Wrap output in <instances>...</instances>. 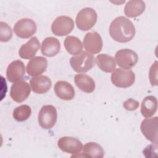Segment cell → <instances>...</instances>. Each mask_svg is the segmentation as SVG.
<instances>
[{"instance_id": "19", "label": "cell", "mask_w": 158, "mask_h": 158, "mask_svg": "<svg viewBox=\"0 0 158 158\" xmlns=\"http://www.w3.org/2000/svg\"><path fill=\"white\" fill-rule=\"evenodd\" d=\"M74 81L76 86L85 93H92L95 89L94 80L88 75L77 74L74 77Z\"/></svg>"}, {"instance_id": "18", "label": "cell", "mask_w": 158, "mask_h": 158, "mask_svg": "<svg viewBox=\"0 0 158 158\" xmlns=\"http://www.w3.org/2000/svg\"><path fill=\"white\" fill-rule=\"evenodd\" d=\"M60 49V44L58 39L50 36L46 38L42 42L41 53L47 57H51L57 55Z\"/></svg>"}, {"instance_id": "8", "label": "cell", "mask_w": 158, "mask_h": 158, "mask_svg": "<svg viewBox=\"0 0 158 158\" xmlns=\"http://www.w3.org/2000/svg\"><path fill=\"white\" fill-rule=\"evenodd\" d=\"M36 25L30 19L25 18L18 20L14 26L15 34L20 38H28L36 31Z\"/></svg>"}, {"instance_id": "16", "label": "cell", "mask_w": 158, "mask_h": 158, "mask_svg": "<svg viewBox=\"0 0 158 158\" xmlns=\"http://www.w3.org/2000/svg\"><path fill=\"white\" fill-rule=\"evenodd\" d=\"M56 95L60 99L70 101L75 96V90L72 85L65 81H58L54 87Z\"/></svg>"}, {"instance_id": "23", "label": "cell", "mask_w": 158, "mask_h": 158, "mask_svg": "<svg viewBox=\"0 0 158 158\" xmlns=\"http://www.w3.org/2000/svg\"><path fill=\"white\" fill-rule=\"evenodd\" d=\"M64 45L66 51L72 55H78L83 50V44L79 38L73 36H69L65 38Z\"/></svg>"}, {"instance_id": "14", "label": "cell", "mask_w": 158, "mask_h": 158, "mask_svg": "<svg viewBox=\"0 0 158 158\" xmlns=\"http://www.w3.org/2000/svg\"><path fill=\"white\" fill-rule=\"evenodd\" d=\"M48 67L47 59L42 56L31 59L27 65V72L30 76L36 77L44 72Z\"/></svg>"}, {"instance_id": "29", "label": "cell", "mask_w": 158, "mask_h": 158, "mask_svg": "<svg viewBox=\"0 0 158 158\" xmlns=\"http://www.w3.org/2000/svg\"><path fill=\"white\" fill-rule=\"evenodd\" d=\"M157 149V146L156 144H149L143 150V154L146 157H153V153L156 154Z\"/></svg>"}, {"instance_id": "15", "label": "cell", "mask_w": 158, "mask_h": 158, "mask_svg": "<svg viewBox=\"0 0 158 158\" xmlns=\"http://www.w3.org/2000/svg\"><path fill=\"white\" fill-rule=\"evenodd\" d=\"M30 85L31 90L37 94H44L47 93L52 86L51 79L47 76L40 75L33 77L30 79Z\"/></svg>"}, {"instance_id": "2", "label": "cell", "mask_w": 158, "mask_h": 158, "mask_svg": "<svg viewBox=\"0 0 158 158\" xmlns=\"http://www.w3.org/2000/svg\"><path fill=\"white\" fill-rule=\"evenodd\" d=\"M70 64L74 71L77 72H86L91 69L94 65V56L87 51L73 56L70 59Z\"/></svg>"}, {"instance_id": "26", "label": "cell", "mask_w": 158, "mask_h": 158, "mask_svg": "<svg viewBox=\"0 0 158 158\" xmlns=\"http://www.w3.org/2000/svg\"><path fill=\"white\" fill-rule=\"evenodd\" d=\"M12 37V31L10 27L4 22H0V41L7 42Z\"/></svg>"}, {"instance_id": "13", "label": "cell", "mask_w": 158, "mask_h": 158, "mask_svg": "<svg viewBox=\"0 0 158 158\" xmlns=\"http://www.w3.org/2000/svg\"><path fill=\"white\" fill-rule=\"evenodd\" d=\"M25 73V65L23 62L20 60H14L10 62L6 70L7 78L12 83L19 81L23 78Z\"/></svg>"}, {"instance_id": "10", "label": "cell", "mask_w": 158, "mask_h": 158, "mask_svg": "<svg viewBox=\"0 0 158 158\" xmlns=\"http://www.w3.org/2000/svg\"><path fill=\"white\" fill-rule=\"evenodd\" d=\"M30 91L31 88L29 84L21 80L12 84L10 87V96L15 102H22L29 96Z\"/></svg>"}, {"instance_id": "1", "label": "cell", "mask_w": 158, "mask_h": 158, "mask_svg": "<svg viewBox=\"0 0 158 158\" xmlns=\"http://www.w3.org/2000/svg\"><path fill=\"white\" fill-rule=\"evenodd\" d=\"M109 34L111 38L118 43L131 41L135 35V28L133 23L127 17L120 16L110 24Z\"/></svg>"}, {"instance_id": "20", "label": "cell", "mask_w": 158, "mask_h": 158, "mask_svg": "<svg viewBox=\"0 0 158 158\" xmlns=\"http://www.w3.org/2000/svg\"><path fill=\"white\" fill-rule=\"evenodd\" d=\"M146 5L144 1L141 0H131L126 3L124 13L128 17H136L144 11Z\"/></svg>"}, {"instance_id": "9", "label": "cell", "mask_w": 158, "mask_h": 158, "mask_svg": "<svg viewBox=\"0 0 158 158\" xmlns=\"http://www.w3.org/2000/svg\"><path fill=\"white\" fill-rule=\"evenodd\" d=\"M158 117L147 118L141 122L140 128L145 138L154 144H157Z\"/></svg>"}, {"instance_id": "11", "label": "cell", "mask_w": 158, "mask_h": 158, "mask_svg": "<svg viewBox=\"0 0 158 158\" xmlns=\"http://www.w3.org/2000/svg\"><path fill=\"white\" fill-rule=\"evenodd\" d=\"M57 146L62 151L72 154H78L83 149L81 142L77 138L71 136H63L59 138Z\"/></svg>"}, {"instance_id": "27", "label": "cell", "mask_w": 158, "mask_h": 158, "mask_svg": "<svg viewBox=\"0 0 158 158\" xmlns=\"http://www.w3.org/2000/svg\"><path fill=\"white\" fill-rule=\"evenodd\" d=\"M157 61L154 62V64L152 65V66L150 68L149 70V80L152 86L157 85Z\"/></svg>"}, {"instance_id": "3", "label": "cell", "mask_w": 158, "mask_h": 158, "mask_svg": "<svg viewBox=\"0 0 158 158\" xmlns=\"http://www.w3.org/2000/svg\"><path fill=\"white\" fill-rule=\"evenodd\" d=\"M98 15L92 8L85 7L80 10L76 17V25L82 31H87L92 28L96 23Z\"/></svg>"}, {"instance_id": "5", "label": "cell", "mask_w": 158, "mask_h": 158, "mask_svg": "<svg viewBox=\"0 0 158 158\" xmlns=\"http://www.w3.org/2000/svg\"><path fill=\"white\" fill-rule=\"evenodd\" d=\"M57 114L56 108L52 105L43 106L40 109L38 120L39 125L44 129L48 130L52 128L56 123Z\"/></svg>"}, {"instance_id": "7", "label": "cell", "mask_w": 158, "mask_h": 158, "mask_svg": "<svg viewBox=\"0 0 158 158\" xmlns=\"http://www.w3.org/2000/svg\"><path fill=\"white\" fill-rule=\"evenodd\" d=\"M115 60L120 67L124 69H130L137 63L138 56L135 51L131 49H122L115 53Z\"/></svg>"}, {"instance_id": "4", "label": "cell", "mask_w": 158, "mask_h": 158, "mask_svg": "<svg viewBox=\"0 0 158 158\" xmlns=\"http://www.w3.org/2000/svg\"><path fill=\"white\" fill-rule=\"evenodd\" d=\"M110 78L112 83L115 86L125 88L134 83L135 75L131 70L118 68L113 71Z\"/></svg>"}, {"instance_id": "12", "label": "cell", "mask_w": 158, "mask_h": 158, "mask_svg": "<svg viewBox=\"0 0 158 158\" xmlns=\"http://www.w3.org/2000/svg\"><path fill=\"white\" fill-rule=\"evenodd\" d=\"M85 49L91 54L99 53L102 48V40L96 31L87 33L83 39Z\"/></svg>"}, {"instance_id": "6", "label": "cell", "mask_w": 158, "mask_h": 158, "mask_svg": "<svg viewBox=\"0 0 158 158\" xmlns=\"http://www.w3.org/2000/svg\"><path fill=\"white\" fill-rule=\"evenodd\" d=\"M74 28V22L69 16L57 17L51 25V31L54 35L63 36L70 33Z\"/></svg>"}, {"instance_id": "24", "label": "cell", "mask_w": 158, "mask_h": 158, "mask_svg": "<svg viewBox=\"0 0 158 158\" xmlns=\"http://www.w3.org/2000/svg\"><path fill=\"white\" fill-rule=\"evenodd\" d=\"M83 154L85 157L102 158L104 157V151L102 148L96 143H87L83 147Z\"/></svg>"}, {"instance_id": "21", "label": "cell", "mask_w": 158, "mask_h": 158, "mask_svg": "<svg viewBox=\"0 0 158 158\" xmlns=\"http://www.w3.org/2000/svg\"><path fill=\"white\" fill-rule=\"evenodd\" d=\"M96 63L102 71L107 73L113 72L116 67L114 57L106 54H98L96 57Z\"/></svg>"}, {"instance_id": "28", "label": "cell", "mask_w": 158, "mask_h": 158, "mask_svg": "<svg viewBox=\"0 0 158 158\" xmlns=\"http://www.w3.org/2000/svg\"><path fill=\"white\" fill-rule=\"evenodd\" d=\"M139 103L138 101L130 98L128 99H127V101H125L123 104V107L127 110H130V111H132V110H135L136 109H137L139 107Z\"/></svg>"}, {"instance_id": "25", "label": "cell", "mask_w": 158, "mask_h": 158, "mask_svg": "<svg viewBox=\"0 0 158 158\" xmlns=\"http://www.w3.org/2000/svg\"><path fill=\"white\" fill-rule=\"evenodd\" d=\"M31 110L28 105H21L17 107L13 110V117L18 122H23L27 120L31 115Z\"/></svg>"}, {"instance_id": "22", "label": "cell", "mask_w": 158, "mask_h": 158, "mask_svg": "<svg viewBox=\"0 0 158 158\" xmlns=\"http://www.w3.org/2000/svg\"><path fill=\"white\" fill-rule=\"evenodd\" d=\"M157 109V99L153 96L145 97L141 103V112L146 118H150L156 112Z\"/></svg>"}, {"instance_id": "17", "label": "cell", "mask_w": 158, "mask_h": 158, "mask_svg": "<svg viewBox=\"0 0 158 158\" xmlns=\"http://www.w3.org/2000/svg\"><path fill=\"white\" fill-rule=\"evenodd\" d=\"M40 47V43L39 40L36 36H33L20 48L19 55L22 59H32L38 52Z\"/></svg>"}]
</instances>
